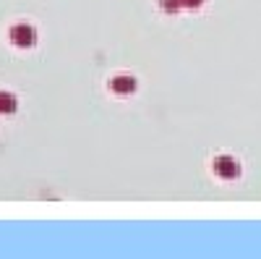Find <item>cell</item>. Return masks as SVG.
<instances>
[{
    "mask_svg": "<svg viewBox=\"0 0 261 259\" xmlns=\"http://www.w3.org/2000/svg\"><path fill=\"white\" fill-rule=\"evenodd\" d=\"M214 173H217L220 178H238L241 168H238V162H235L232 157L222 155V157H217V160H214Z\"/></svg>",
    "mask_w": 261,
    "mask_h": 259,
    "instance_id": "cell-1",
    "label": "cell"
},
{
    "mask_svg": "<svg viewBox=\"0 0 261 259\" xmlns=\"http://www.w3.org/2000/svg\"><path fill=\"white\" fill-rule=\"evenodd\" d=\"M34 29L29 27V24H18V27H13L11 29V42H16L18 48H29V45H34Z\"/></svg>",
    "mask_w": 261,
    "mask_h": 259,
    "instance_id": "cell-2",
    "label": "cell"
},
{
    "mask_svg": "<svg viewBox=\"0 0 261 259\" xmlns=\"http://www.w3.org/2000/svg\"><path fill=\"white\" fill-rule=\"evenodd\" d=\"M110 86H113L115 95H130V92H136V81L130 79V76H115Z\"/></svg>",
    "mask_w": 261,
    "mask_h": 259,
    "instance_id": "cell-3",
    "label": "cell"
},
{
    "mask_svg": "<svg viewBox=\"0 0 261 259\" xmlns=\"http://www.w3.org/2000/svg\"><path fill=\"white\" fill-rule=\"evenodd\" d=\"M13 110H16V100L0 92V113H13Z\"/></svg>",
    "mask_w": 261,
    "mask_h": 259,
    "instance_id": "cell-4",
    "label": "cell"
},
{
    "mask_svg": "<svg viewBox=\"0 0 261 259\" xmlns=\"http://www.w3.org/2000/svg\"><path fill=\"white\" fill-rule=\"evenodd\" d=\"M160 6H162L165 11H172V13H175L183 3H180V0H160Z\"/></svg>",
    "mask_w": 261,
    "mask_h": 259,
    "instance_id": "cell-5",
    "label": "cell"
},
{
    "mask_svg": "<svg viewBox=\"0 0 261 259\" xmlns=\"http://www.w3.org/2000/svg\"><path fill=\"white\" fill-rule=\"evenodd\" d=\"M180 3H183L186 8H199V6L204 3V0H180Z\"/></svg>",
    "mask_w": 261,
    "mask_h": 259,
    "instance_id": "cell-6",
    "label": "cell"
}]
</instances>
